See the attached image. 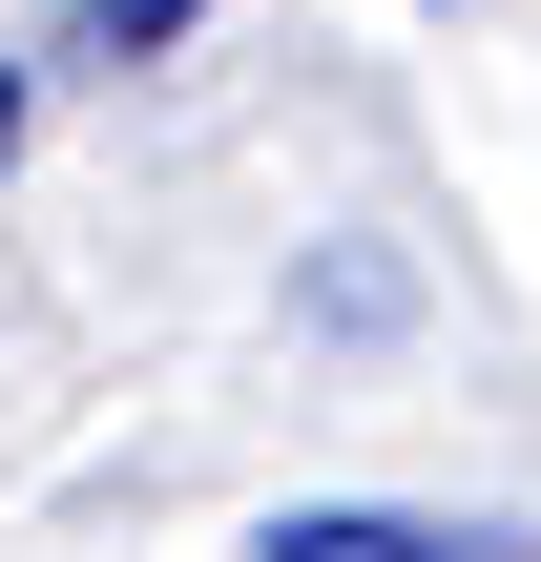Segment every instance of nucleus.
<instances>
[{
    "label": "nucleus",
    "mask_w": 541,
    "mask_h": 562,
    "mask_svg": "<svg viewBox=\"0 0 541 562\" xmlns=\"http://www.w3.org/2000/svg\"><path fill=\"white\" fill-rule=\"evenodd\" d=\"M21 104H42V83H21V63H0V167H21Z\"/></svg>",
    "instance_id": "7ed1b4c3"
},
{
    "label": "nucleus",
    "mask_w": 541,
    "mask_h": 562,
    "mask_svg": "<svg viewBox=\"0 0 541 562\" xmlns=\"http://www.w3.org/2000/svg\"><path fill=\"white\" fill-rule=\"evenodd\" d=\"M188 21H229V0H63V63H167Z\"/></svg>",
    "instance_id": "f03ea898"
},
{
    "label": "nucleus",
    "mask_w": 541,
    "mask_h": 562,
    "mask_svg": "<svg viewBox=\"0 0 541 562\" xmlns=\"http://www.w3.org/2000/svg\"><path fill=\"white\" fill-rule=\"evenodd\" d=\"M271 562H521L500 521H417V501H292Z\"/></svg>",
    "instance_id": "f257e3e1"
}]
</instances>
